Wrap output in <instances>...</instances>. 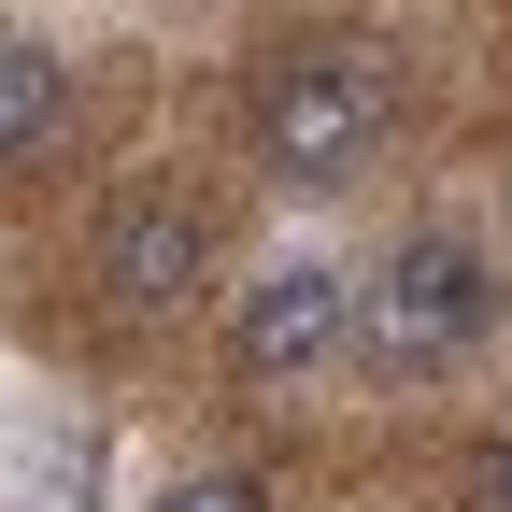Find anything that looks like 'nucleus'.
<instances>
[{"mask_svg":"<svg viewBox=\"0 0 512 512\" xmlns=\"http://www.w3.org/2000/svg\"><path fill=\"white\" fill-rule=\"evenodd\" d=\"M384 128H399V72H384L370 43H299V57H271V86H256V157L285 185H342Z\"/></svg>","mask_w":512,"mask_h":512,"instance_id":"nucleus-1","label":"nucleus"},{"mask_svg":"<svg viewBox=\"0 0 512 512\" xmlns=\"http://www.w3.org/2000/svg\"><path fill=\"white\" fill-rule=\"evenodd\" d=\"M484 328H498V271H484V242H456V228L399 242V256L356 285V342H370V370H456Z\"/></svg>","mask_w":512,"mask_h":512,"instance_id":"nucleus-2","label":"nucleus"},{"mask_svg":"<svg viewBox=\"0 0 512 512\" xmlns=\"http://www.w3.org/2000/svg\"><path fill=\"white\" fill-rule=\"evenodd\" d=\"M342 342H356V285L328 271V256H285V271H256L228 299V370L242 384H313Z\"/></svg>","mask_w":512,"mask_h":512,"instance_id":"nucleus-3","label":"nucleus"},{"mask_svg":"<svg viewBox=\"0 0 512 512\" xmlns=\"http://www.w3.org/2000/svg\"><path fill=\"white\" fill-rule=\"evenodd\" d=\"M200 285H214V214L185 200V185H128L100 214V299L143 328V313H185Z\"/></svg>","mask_w":512,"mask_h":512,"instance_id":"nucleus-4","label":"nucleus"},{"mask_svg":"<svg viewBox=\"0 0 512 512\" xmlns=\"http://www.w3.org/2000/svg\"><path fill=\"white\" fill-rule=\"evenodd\" d=\"M72 128V57L57 43H0V157H29Z\"/></svg>","mask_w":512,"mask_h":512,"instance_id":"nucleus-5","label":"nucleus"},{"mask_svg":"<svg viewBox=\"0 0 512 512\" xmlns=\"http://www.w3.org/2000/svg\"><path fill=\"white\" fill-rule=\"evenodd\" d=\"M157 512H271V484H256V470H185Z\"/></svg>","mask_w":512,"mask_h":512,"instance_id":"nucleus-6","label":"nucleus"},{"mask_svg":"<svg viewBox=\"0 0 512 512\" xmlns=\"http://www.w3.org/2000/svg\"><path fill=\"white\" fill-rule=\"evenodd\" d=\"M470 512H512V441L484 456V484H470Z\"/></svg>","mask_w":512,"mask_h":512,"instance_id":"nucleus-7","label":"nucleus"}]
</instances>
